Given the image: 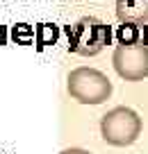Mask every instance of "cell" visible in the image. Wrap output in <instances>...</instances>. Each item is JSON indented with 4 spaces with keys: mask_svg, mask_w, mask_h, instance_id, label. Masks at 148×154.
<instances>
[{
    "mask_svg": "<svg viewBox=\"0 0 148 154\" xmlns=\"http://www.w3.org/2000/svg\"><path fill=\"white\" fill-rule=\"evenodd\" d=\"M66 91L80 104H103L112 95V82L105 72L89 66H80L68 72Z\"/></svg>",
    "mask_w": 148,
    "mask_h": 154,
    "instance_id": "cell-1",
    "label": "cell"
},
{
    "mask_svg": "<svg viewBox=\"0 0 148 154\" xmlns=\"http://www.w3.org/2000/svg\"><path fill=\"white\" fill-rule=\"evenodd\" d=\"M141 118L130 106H114L100 118V136L107 145L128 147L141 136Z\"/></svg>",
    "mask_w": 148,
    "mask_h": 154,
    "instance_id": "cell-2",
    "label": "cell"
},
{
    "mask_svg": "<svg viewBox=\"0 0 148 154\" xmlns=\"http://www.w3.org/2000/svg\"><path fill=\"white\" fill-rule=\"evenodd\" d=\"M110 41L112 29L96 16H84L68 29V48L80 57H96Z\"/></svg>",
    "mask_w": 148,
    "mask_h": 154,
    "instance_id": "cell-3",
    "label": "cell"
},
{
    "mask_svg": "<svg viewBox=\"0 0 148 154\" xmlns=\"http://www.w3.org/2000/svg\"><path fill=\"white\" fill-rule=\"evenodd\" d=\"M114 70L125 82H141L148 77V45L139 41H121L112 54Z\"/></svg>",
    "mask_w": 148,
    "mask_h": 154,
    "instance_id": "cell-4",
    "label": "cell"
},
{
    "mask_svg": "<svg viewBox=\"0 0 148 154\" xmlns=\"http://www.w3.org/2000/svg\"><path fill=\"white\" fill-rule=\"evenodd\" d=\"M116 16L123 25H146L148 0H116Z\"/></svg>",
    "mask_w": 148,
    "mask_h": 154,
    "instance_id": "cell-5",
    "label": "cell"
},
{
    "mask_svg": "<svg viewBox=\"0 0 148 154\" xmlns=\"http://www.w3.org/2000/svg\"><path fill=\"white\" fill-rule=\"evenodd\" d=\"M62 154H91V152H87V149H82V147H66Z\"/></svg>",
    "mask_w": 148,
    "mask_h": 154,
    "instance_id": "cell-6",
    "label": "cell"
}]
</instances>
